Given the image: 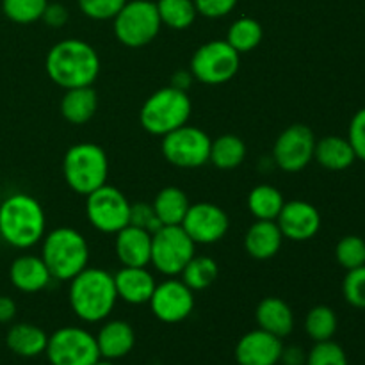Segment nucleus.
I'll return each mask as SVG.
<instances>
[{
	"mask_svg": "<svg viewBox=\"0 0 365 365\" xmlns=\"http://www.w3.org/2000/svg\"><path fill=\"white\" fill-rule=\"evenodd\" d=\"M344 299L355 309H365V266L349 269L342 282Z\"/></svg>",
	"mask_w": 365,
	"mask_h": 365,
	"instance_id": "obj_37",
	"label": "nucleus"
},
{
	"mask_svg": "<svg viewBox=\"0 0 365 365\" xmlns=\"http://www.w3.org/2000/svg\"><path fill=\"white\" fill-rule=\"evenodd\" d=\"M284 239L303 242L312 239L321 228V214L312 203L303 200L285 202L277 217Z\"/></svg>",
	"mask_w": 365,
	"mask_h": 365,
	"instance_id": "obj_16",
	"label": "nucleus"
},
{
	"mask_svg": "<svg viewBox=\"0 0 365 365\" xmlns=\"http://www.w3.org/2000/svg\"><path fill=\"white\" fill-rule=\"evenodd\" d=\"M314 159L328 171H344L351 168V164L356 160V155L348 138L327 135V138L316 141Z\"/></svg>",
	"mask_w": 365,
	"mask_h": 365,
	"instance_id": "obj_25",
	"label": "nucleus"
},
{
	"mask_svg": "<svg viewBox=\"0 0 365 365\" xmlns=\"http://www.w3.org/2000/svg\"><path fill=\"white\" fill-rule=\"evenodd\" d=\"M348 139L351 143L353 150H355L356 159L364 160L365 163V107L356 110L355 116L351 118L349 123Z\"/></svg>",
	"mask_w": 365,
	"mask_h": 365,
	"instance_id": "obj_40",
	"label": "nucleus"
},
{
	"mask_svg": "<svg viewBox=\"0 0 365 365\" xmlns=\"http://www.w3.org/2000/svg\"><path fill=\"white\" fill-rule=\"evenodd\" d=\"M180 227L195 245H214L227 235L230 220L221 207L209 202H200L189 205Z\"/></svg>",
	"mask_w": 365,
	"mask_h": 365,
	"instance_id": "obj_15",
	"label": "nucleus"
},
{
	"mask_svg": "<svg viewBox=\"0 0 365 365\" xmlns=\"http://www.w3.org/2000/svg\"><path fill=\"white\" fill-rule=\"evenodd\" d=\"M96 346H98L100 359L106 360H118L127 356L134 349L135 334L134 328L127 321H107L100 328L96 335Z\"/></svg>",
	"mask_w": 365,
	"mask_h": 365,
	"instance_id": "obj_21",
	"label": "nucleus"
},
{
	"mask_svg": "<svg viewBox=\"0 0 365 365\" xmlns=\"http://www.w3.org/2000/svg\"><path fill=\"white\" fill-rule=\"evenodd\" d=\"M46 75L63 89L93 86L100 73V57L89 43L70 38L56 43L46 53Z\"/></svg>",
	"mask_w": 365,
	"mask_h": 365,
	"instance_id": "obj_1",
	"label": "nucleus"
},
{
	"mask_svg": "<svg viewBox=\"0 0 365 365\" xmlns=\"http://www.w3.org/2000/svg\"><path fill=\"white\" fill-rule=\"evenodd\" d=\"M241 66V53L235 52L227 39H212L200 46L191 57V73L207 86H220L232 81Z\"/></svg>",
	"mask_w": 365,
	"mask_h": 365,
	"instance_id": "obj_8",
	"label": "nucleus"
},
{
	"mask_svg": "<svg viewBox=\"0 0 365 365\" xmlns=\"http://www.w3.org/2000/svg\"><path fill=\"white\" fill-rule=\"evenodd\" d=\"M335 259L346 271L365 266V241L359 235H346L335 246Z\"/></svg>",
	"mask_w": 365,
	"mask_h": 365,
	"instance_id": "obj_35",
	"label": "nucleus"
},
{
	"mask_svg": "<svg viewBox=\"0 0 365 365\" xmlns=\"http://www.w3.org/2000/svg\"><path fill=\"white\" fill-rule=\"evenodd\" d=\"M248 210L255 220L262 221H277L285 200L280 189L274 185L262 184L257 185L248 195Z\"/></svg>",
	"mask_w": 365,
	"mask_h": 365,
	"instance_id": "obj_29",
	"label": "nucleus"
},
{
	"mask_svg": "<svg viewBox=\"0 0 365 365\" xmlns=\"http://www.w3.org/2000/svg\"><path fill=\"white\" fill-rule=\"evenodd\" d=\"M48 335L45 330L32 323H18L9 328L6 335V344L14 355L24 359H34L46 349Z\"/></svg>",
	"mask_w": 365,
	"mask_h": 365,
	"instance_id": "obj_26",
	"label": "nucleus"
},
{
	"mask_svg": "<svg viewBox=\"0 0 365 365\" xmlns=\"http://www.w3.org/2000/svg\"><path fill=\"white\" fill-rule=\"evenodd\" d=\"M118 299L130 303V305H143L148 303L155 291V278L146 267H121L114 274Z\"/></svg>",
	"mask_w": 365,
	"mask_h": 365,
	"instance_id": "obj_19",
	"label": "nucleus"
},
{
	"mask_svg": "<svg viewBox=\"0 0 365 365\" xmlns=\"http://www.w3.org/2000/svg\"><path fill=\"white\" fill-rule=\"evenodd\" d=\"M196 245L180 225H166L152 234L150 264L166 277H177L196 255Z\"/></svg>",
	"mask_w": 365,
	"mask_h": 365,
	"instance_id": "obj_9",
	"label": "nucleus"
},
{
	"mask_svg": "<svg viewBox=\"0 0 365 365\" xmlns=\"http://www.w3.org/2000/svg\"><path fill=\"white\" fill-rule=\"evenodd\" d=\"M157 11H159L160 24L168 25L173 31H185L195 24L198 11L192 0H159Z\"/></svg>",
	"mask_w": 365,
	"mask_h": 365,
	"instance_id": "obj_32",
	"label": "nucleus"
},
{
	"mask_svg": "<svg viewBox=\"0 0 365 365\" xmlns=\"http://www.w3.org/2000/svg\"><path fill=\"white\" fill-rule=\"evenodd\" d=\"M114 250L123 267H146L152 259V234L145 228L127 225L116 234Z\"/></svg>",
	"mask_w": 365,
	"mask_h": 365,
	"instance_id": "obj_18",
	"label": "nucleus"
},
{
	"mask_svg": "<svg viewBox=\"0 0 365 365\" xmlns=\"http://www.w3.org/2000/svg\"><path fill=\"white\" fill-rule=\"evenodd\" d=\"M198 14L205 18H223L235 9L239 0H192Z\"/></svg>",
	"mask_w": 365,
	"mask_h": 365,
	"instance_id": "obj_41",
	"label": "nucleus"
},
{
	"mask_svg": "<svg viewBox=\"0 0 365 365\" xmlns=\"http://www.w3.org/2000/svg\"><path fill=\"white\" fill-rule=\"evenodd\" d=\"M68 18H70V13H68V9L63 6V4H59V2L50 4L48 2L46 4L45 13H43L41 20L45 21L48 27L59 29V27H63V25H66Z\"/></svg>",
	"mask_w": 365,
	"mask_h": 365,
	"instance_id": "obj_42",
	"label": "nucleus"
},
{
	"mask_svg": "<svg viewBox=\"0 0 365 365\" xmlns=\"http://www.w3.org/2000/svg\"><path fill=\"white\" fill-rule=\"evenodd\" d=\"M113 21L114 36L128 48L150 45L163 27L157 4L152 0H127Z\"/></svg>",
	"mask_w": 365,
	"mask_h": 365,
	"instance_id": "obj_7",
	"label": "nucleus"
},
{
	"mask_svg": "<svg viewBox=\"0 0 365 365\" xmlns=\"http://www.w3.org/2000/svg\"><path fill=\"white\" fill-rule=\"evenodd\" d=\"M41 259L53 280L70 282L88 267L89 246L84 235L70 227L53 228L43 237Z\"/></svg>",
	"mask_w": 365,
	"mask_h": 365,
	"instance_id": "obj_4",
	"label": "nucleus"
},
{
	"mask_svg": "<svg viewBox=\"0 0 365 365\" xmlns=\"http://www.w3.org/2000/svg\"><path fill=\"white\" fill-rule=\"evenodd\" d=\"M182 282L195 291H205L217 280L220 267L214 259L207 255H195L182 271Z\"/></svg>",
	"mask_w": 365,
	"mask_h": 365,
	"instance_id": "obj_30",
	"label": "nucleus"
},
{
	"mask_svg": "<svg viewBox=\"0 0 365 365\" xmlns=\"http://www.w3.org/2000/svg\"><path fill=\"white\" fill-rule=\"evenodd\" d=\"M46 216L41 203L27 192H13L0 203V239L16 250H27L45 237Z\"/></svg>",
	"mask_w": 365,
	"mask_h": 365,
	"instance_id": "obj_2",
	"label": "nucleus"
},
{
	"mask_svg": "<svg viewBox=\"0 0 365 365\" xmlns=\"http://www.w3.org/2000/svg\"><path fill=\"white\" fill-rule=\"evenodd\" d=\"M98 109V95L93 86L64 89L61 98V114L71 125H84L91 120Z\"/></svg>",
	"mask_w": 365,
	"mask_h": 365,
	"instance_id": "obj_24",
	"label": "nucleus"
},
{
	"mask_svg": "<svg viewBox=\"0 0 365 365\" xmlns=\"http://www.w3.org/2000/svg\"><path fill=\"white\" fill-rule=\"evenodd\" d=\"M16 316V303L9 296H0V323H11Z\"/></svg>",
	"mask_w": 365,
	"mask_h": 365,
	"instance_id": "obj_43",
	"label": "nucleus"
},
{
	"mask_svg": "<svg viewBox=\"0 0 365 365\" xmlns=\"http://www.w3.org/2000/svg\"><path fill=\"white\" fill-rule=\"evenodd\" d=\"M280 362H284L285 365H305L307 355L303 353L302 348H284Z\"/></svg>",
	"mask_w": 365,
	"mask_h": 365,
	"instance_id": "obj_44",
	"label": "nucleus"
},
{
	"mask_svg": "<svg viewBox=\"0 0 365 365\" xmlns=\"http://www.w3.org/2000/svg\"><path fill=\"white\" fill-rule=\"evenodd\" d=\"M128 225L145 228L150 234H155V232L163 227L159 217L155 216L153 207L148 205V203H135V205L130 207V223Z\"/></svg>",
	"mask_w": 365,
	"mask_h": 365,
	"instance_id": "obj_39",
	"label": "nucleus"
},
{
	"mask_svg": "<svg viewBox=\"0 0 365 365\" xmlns=\"http://www.w3.org/2000/svg\"><path fill=\"white\" fill-rule=\"evenodd\" d=\"M255 319L260 330L284 339L294 330V314L292 309L277 296H267L259 303L255 310Z\"/></svg>",
	"mask_w": 365,
	"mask_h": 365,
	"instance_id": "obj_22",
	"label": "nucleus"
},
{
	"mask_svg": "<svg viewBox=\"0 0 365 365\" xmlns=\"http://www.w3.org/2000/svg\"><path fill=\"white\" fill-rule=\"evenodd\" d=\"M246 159V145L239 135L223 134L210 143L209 163L221 171H232Z\"/></svg>",
	"mask_w": 365,
	"mask_h": 365,
	"instance_id": "obj_28",
	"label": "nucleus"
},
{
	"mask_svg": "<svg viewBox=\"0 0 365 365\" xmlns=\"http://www.w3.org/2000/svg\"><path fill=\"white\" fill-rule=\"evenodd\" d=\"M191 77H192V73H185V71H178V73L173 77V84H171V86H175V88L184 89V91H187L189 82H191ZM192 78H195V77H192Z\"/></svg>",
	"mask_w": 365,
	"mask_h": 365,
	"instance_id": "obj_45",
	"label": "nucleus"
},
{
	"mask_svg": "<svg viewBox=\"0 0 365 365\" xmlns=\"http://www.w3.org/2000/svg\"><path fill=\"white\" fill-rule=\"evenodd\" d=\"M316 135L312 128L303 123L289 125L278 135L273 146V159L282 171L298 173L314 160Z\"/></svg>",
	"mask_w": 365,
	"mask_h": 365,
	"instance_id": "obj_13",
	"label": "nucleus"
},
{
	"mask_svg": "<svg viewBox=\"0 0 365 365\" xmlns=\"http://www.w3.org/2000/svg\"><path fill=\"white\" fill-rule=\"evenodd\" d=\"M48 0H2V11L11 21L20 25L41 20Z\"/></svg>",
	"mask_w": 365,
	"mask_h": 365,
	"instance_id": "obj_34",
	"label": "nucleus"
},
{
	"mask_svg": "<svg viewBox=\"0 0 365 365\" xmlns=\"http://www.w3.org/2000/svg\"><path fill=\"white\" fill-rule=\"evenodd\" d=\"M305 365H348V356L337 342H316V346L307 355Z\"/></svg>",
	"mask_w": 365,
	"mask_h": 365,
	"instance_id": "obj_36",
	"label": "nucleus"
},
{
	"mask_svg": "<svg viewBox=\"0 0 365 365\" xmlns=\"http://www.w3.org/2000/svg\"><path fill=\"white\" fill-rule=\"evenodd\" d=\"M130 202L118 187L103 184L86 196V216L102 234H118L130 223Z\"/></svg>",
	"mask_w": 365,
	"mask_h": 365,
	"instance_id": "obj_12",
	"label": "nucleus"
},
{
	"mask_svg": "<svg viewBox=\"0 0 365 365\" xmlns=\"http://www.w3.org/2000/svg\"><path fill=\"white\" fill-rule=\"evenodd\" d=\"M45 355L50 365H93L100 360L95 335L78 327L53 331L46 342Z\"/></svg>",
	"mask_w": 365,
	"mask_h": 365,
	"instance_id": "obj_11",
	"label": "nucleus"
},
{
	"mask_svg": "<svg viewBox=\"0 0 365 365\" xmlns=\"http://www.w3.org/2000/svg\"><path fill=\"white\" fill-rule=\"evenodd\" d=\"M282 339L257 328L239 339L235 346V362L239 365H277L282 359Z\"/></svg>",
	"mask_w": 365,
	"mask_h": 365,
	"instance_id": "obj_17",
	"label": "nucleus"
},
{
	"mask_svg": "<svg viewBox=\"0 0 365 365\" xmlns=\"http://www.w3.org/2000/svg\"><path fill=\"white\" fill-rule=\"evenodd\" d=\"M63 175L71 191L88 196L107 184L109 159L106 150L95 143H77L70 146L64 153Z\"/></svg>",
	"mask_w": 365,
	"mask_h": 365,
	"instance_id": "obj_6",
	"label": "nucleus"
},
{
	"mask_svg": "<svg viewBox=\"0 0 365 365\" xmlns=\"http://www.w3.org/2000/svg\"><path fill=\"white\" fill-rule=\"evenodd\" d=\"M93 365H114L113 364V360H106V359H100L98 362L96 364H93Z\"/></svg>",
	"mask_w": 365,
	"mask_h": 365,
	"instance_id": "obj_46",
	"label": "nucleus"
},
{
	"mask_svg": "<svg viewBox=\"0 0 365 365\" xmlns=\"http://www.w3.org/2000/svg\"><path fill=\"white\" fill-rule=\"evenodd\" d=\"M189 205L191 203H189L187 195L180 187H175V185H168V187L160 189L152 203L155 216L159 217L163 227H166V225H180L184 221Z\"/></svg>",
	"mask_w": 365,
	"mask_h": 365,
	"instance_id": "obj_27",
	"label": "nucleus"
},
{
	"mask_svg": "<svg viewBox=\"0 0 365 365\" xmlns=\"http://www.w3.org/2000/svg\"><path fill=\"white\" fill-rule=\"evenodd\" d=\"M9 280L14 289L25 294H34L43 291L52 280L48 267L41 257L21 255L13 260L9 267Z\"/></svg>",
	"mask_w": 365,
	"mask_h": 365,
	"instance_id": "obj_20",
	"label": "nucleus"
},
{
	"mask_svg": "<svg viewBox=\"0 0 365 365\" xmlns=\"http://www.w3.org/2000/svg\"><path fill=\"white\" fill-rule=\"evenodd\" d=\"M210 143L212 139L207 135V132L185 123L163 135L160 152L171 166L195 170L209 163Z\"/></svg>",
	"mask_w": 365,
	"mask_h": 365,
	"instance_id": "obj_10",
	"label": "nucleus"
},
{
	"mask_svg": "<svg viewBox=\"0 0 365 365\" xmlns=\"http://www.w3.org/2000/svg\"><path fill=\"white\" fill-rule=\"evenodd\" d=\"M68 302L81 321L98 323L107 319L118 302L114 277L102 267H86L70 280Z\"/></svg>",
	"mask_w": 365,
	"mask_h": 365,
	"instance_id": "obj_3",
	"label": "nucleus"
},
{
	"mask_svg": "<svg viewBox=\"0 0 365 365\" xmlns=\"http://www.w3.org/2000/svg\"><path fill=\"white\" fill-rule=\"evenodd\" d=\"M191 109L192 103L187 91L166 86L145 100L139 110V123L148 134L163 138L187 123Z\"/></svg>",
	"mask_w": 365,
	"mask_h": 365,
	"instance_id": "obj_5",
	"label": "nucleus"
},
{
	"mask_svg": "<svg viewBox=\"0 0 365 365\" xmlns=\"http://www.w3.org/2000/svg\"><path fill=\"white\" fill-rule=\"evenodd\" d=\"M82 13L91 20H113L127 0H77Z\"/></svg>",
	"mask_w": 365,
	"mask_h": 365,
	"instance_id": "obj_38",
	"label": "nucleus"
},
{
	"mask_svg": "<svg viewBox=\"0 0 365 365\" xmlns=\"http://www.w3.org/2000/svg\"><path fill=\"white\" fill-rule=\"evenodd\" d=\"M284 235L277 221L257 220L245 235V248L252 259L269 260L280 252Z\"/></svg>",
	"mask_w": 365,
	"mask_h": 365,
	"instance_id": "obj_23",
	"label": "nucleus"
},
{
	"mask_svg": "<svg viewBox=\"0 0 365 365\" xmlns=\"http://www.w3.org/2000/svg\"><path fill=\"white\" fill-rule=\"evenodd\" d=\"M337 314L327 305L314 307L305 317V331L314 342L331 341L337 331Z\"/></svg>",
	"mask_w": 365,
	"mask_h": 365,
	"instance_id": "obj_33",
	"label": "nucleus"
},
{
	"mask_svg": "<svg viewBox=\"0 0 365 365\" xmlns=\"http://www.w3.org/2000/svg\"><path fill=\"white\" fill-rule=\"evenodd\" d=\"M264 38L262 25L250 16H242L230 25L227 32V43L239 53L252 52Z\"/></svg>",
	"mask_w": 365,
	"mask_h": 365,
	"instance_id": "obj_31",
	"label": "nucleus"
},
{
	"mask_svg": "<svg viewBox=\"0 0 365 365\" xmlns=\"http://www.w3.org/2000/svg\"><path fill=\"white\" fill-rule=\"evenodd\" d=\"M148 303L157 319L166 324H175L191 316L195 310V294L184 282L171 277L170 280L155 285Z\"/></svg>",
	"mask_w": 365,
	"mask_h": 365,
	"instance_id": "obj_14",
	"label": "nucleus"
}]
</instances>
